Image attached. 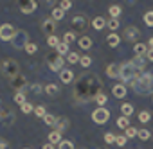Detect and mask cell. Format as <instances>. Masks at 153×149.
<instances>
[{"mask_svg": "<svg viewBox=\"0 0 153 149\" xmlns=\"http://www.w3.org/2000/svg\"><path fill=\"white\" fill-rule=\"evenodd\" d=\"M25 52H27V54H36V52H38V45L29 41V45L25 47Z\"/></svg>", "mask_w": 153, "mask_h": 149, "instance_id": "ee69618b", "label": "cell"}, {"mask_svg": "<svg viewBox=\"0 0 153 149\" xmlns=\"http://www.w3.org/2000/svg\"><path fill=\"white\" fill-rule=\"evenodd\" d=\"M92 27H94L96 31H103V29L106 27V20H105L103 16H96V18L92 20Z\"/></svg>", "mask_w": 153, "mask_h": 149, "instance_id": "d6986e66", "label": "cell"}, {"mask_svg": "<svg viewBox=\"0 0 153 149\" xmlns=\"http://www.w3.org/2000/svg\"><path fill=\"white\" fill-rule=\"evenodd\" d=\"M61 140H63V138H61V131L54 129V131H51V133H49V142H51L52 145H58Z\"/></svg>", "mask_w": 153, "mask_h": 149, "instance_id": "ffe728a7", "label": "cell"}, {"mask_svg": "<svg viewBox=\"0 0 153 149\" xmlns=\"http://www.w3.org/2000/svg\"><path fill=\"white\" fill-rule=\"evenodd\" d=\"M43 122H45L47 126H56V124H58V119H56L52 113H47V115L43 117Z\"/></svg>", "mask_w": 153, "mask_h": 149, "instance_id": "1f68e13d", "label": "cell"}, {"mask_svg": "<svg viewBox=\"0 0 153 149\" xmlns=\"http://www.w3.org/2000/svg\"><path fill=\"white\" fill-rule=\"evenodd\" d=\"M103 81L96 74H83L74 85V101L76 103H90L101 94Z\"/></svg>", "mask_w": 153, "mask_h": 149, "instance_id": "6da1fadb", "label": "cell"}, {"mask_svg": "<svg viewBox=\"0 0 153 149\" xmlns=\"http://www.w3.org/2000/svg\"><path fill=\"white\" fill-rule=\"evenodd\" d=\"M42 31L45 32V34H49V36H54V32H56V27H58V24H56V20L51 16V18H43L42 20Z\"/></svg>", "mask_w": 153, "mask_h": 149, "instance_id": "30bf717a", "label": "cell"}, {"mask_svg": "<svg viewBox=\"0 0 153 149\" xmlns=\"http://www.w3.org/2000/svg\"><path fill=\"white\" fill-rule=\"evenodd\" d=\"M146 59H148V61H153V49H149V50H148V54H146Z\"/></svg>", "mask_w": 153, "mask_h": 149, "instance_id": "f5cc1de1", "label": "cell"}, {"mask_svg": "<svg viewBox=\"0 0 153 149\" xmlns=\"http://www.w3.org/2000/svg\"><path fill=\"white\" fill-rule=\"evenodd\" d=\"M47 43H49L51 47L56 49V47L59 45V40H58V36H49V38H47Z\"/></svg>", "mask_w": 153, "mask_h": 149, "instance_id": "f6af8a7d", "label": "cell"}, {"mask_svg": "<svg viewBox=\"0 0 153 149\" xmlns=\"http://www.w3.org/2000/svg\"><path fill=\"white\" fill-rule=\"evenodd\" d=\"M20 108H22V111H24L25 115H29L31 111H34V106H33L31 103H25V104H24V106H20Z\"/></svg>", "mask_w": 153, "mask_h": 149, "instance_id": "bcb514c9", "label": "cell"}, {"mask_svg": "<svg viewBox=\"0 0 153 149\" xmlns=\"http://www.w3.org/2000/svg\"><path fill=\"white\" fill-rule=\"evenodd\" d=\"M148 50H149V47H148V45H144V43H135V47H133L135 58H146Z\"/></svg>", "mask_w": 153, "mask_h": 149, "instance_id": "2e32d148", "label": "cell"}, {"mask_svg": "<svg viewBox=\"0 0 153 149\" xmlns=\"http://www.w3.org/2000/svg\"><path fill=\"white\" fill-rule=\"evenodd\" d=\"M70 7H72L70 0H61V2H59V9H63V11H68Z\"/></svg>", "mask_w": 153, "mask_h": 149, "instance_id": "7dc6e473", "label": "cell"}, {"mask_svg": "<svg viewBox=\"0 0 153 149\" xmlns=\"http://www.w3.org/2000/svg\"><path fill=\"white\" fill-rule=\"evenodd\" d=\"M34 115H36L38 119H43V117L47 115V111H45V106H43V104H38V106L34 108Z\"/></svg>", "mask_w": 153, "mask_h": 149, "instance_id": "836d02e7", "label": "cell"}, {"mask_svg": "<svg viewBox=\"0 0 153 149\" xmlns=\"http://www.w3.org/2000/svg\"><path fill=\"white\" fill-rule=\"evenodd\" d=\"M139 120L142 122V124H146V122H149L151 120V115H149V111H139Z\"/></svg>", "mask_w": 153, "mask_h": 149, "instance_id": "8d00e7d4", "label": "cell"}, {"mask_svg": "<svg viewBox=\"0 0 153 149\" xmlns=\"http://www.w3.org/2000/svg\"><path fill=\"white\" fill-rule=\"evenodd\" d=\"M16 120L15 113L11 110H4V108H0V124H4V126H11L13 122Z\"/></svg>", "mask_w": 153, "mask_h": 149, "instance_id": "7c38bea8", "label": "cell"}, {"mask_svg": "<svg viewBox=\"0 0 153 149\" xmlns=\"http://www.w3.org/2000/svg\"><path fill=\"white\" fill-rule=\"evenodd\" d=\"M76 41V32H65L63 34V43H67L68 47Z\"/></svg>", "mask_w": 153, "mask_h": 149, "instance_id": "f1b7e54d", "label": "cell"}, {"mask_svg": "<svg viewBox=\"0 0 153 149\" xmlns=\"http://www.w3.org/2000/svg\"><path fill=\"white\" fill-rule=\"evenodd\" d=\"M137 136H139V138H140V140L144 142V140H148V138L151 136V133H149L148 129H139V133H137Z\"/></svg>", "mask_w": 153, "mask_h": 149, "instance_id": "7bdbcfd3", "label": "cell"}, {"mask_svg": "<svg viewBox=\"0 0 153 149\" xmlns=\"http://www.w3.org/2000/svg\"><path fill=\"white\" fill-rule=\"evenodd\" d=\"M59 77H61V81H63L65 85H70L72 79H74V72H72L70 68H63V70L59 72Z\"/></svg>", "mask_w": 153, "mask_h": 149, "instance_id": "e0dca14e", "label": "cell"}, {"mask_svg": "<svg viewBox=\"0 0 153 149\" xmlns=\"http://www.w3.org/2000/svg\"><path fill=\"white\" fill-rule=\"evenodd\" d=\"M9 85H11L13 90H16V92H24V88L27 86V79H25V76H22V74H20V76L9 79Z\"/></svg>", "mask_w": 153, "mask_h": 149, "instance_id": "8fae6325", "label": "cell"}, {"mask_svg": "<svg viewBox=\"0 0 153 149\" xmlns=\"http://www.w3.org/2000/svg\"><path fill=\"white\" fill-rule=\"evenodd\" d=\"M31 88H33V92H34V94H42V92H45V88H43L42 85H38V83H34Z\"/></svg>", "mask_w": 153, "mask_h": 149, "instance_id": "681fc988", "label": "cell"}, {"mask_svg": "<svg viewBox=\"0 0 153 149\" xmlns=\"http://www.w3.org/2000/svg\"><path fill=\"white\" fill-rule=\"evenodd\" d=\"M105 142H106V144H114V142H115V135H114V133H106V135H105Z\"/></svg>", "mask_w": 153, "mask_h": 149, "instance_id": "f907efd6", "label": "cell"}, {"mask_svg": "<svg viewBox=\"0 0 153 149\" xmlns=\"http://www.w3.org/2000/svg\"><path fill=\"white\" fill-rule=\"evenodd\" d=\"M24 149H31V147H24Z\"/></svg>", "mask_w": 153, "mask_h": 149, "instance_id": "9f6ffc18", "label": "cell"}, {"mask_svg": "<svg viewBox=\"0 0 153 149\" xmlns=\"http://www.w3.org/2000/svg\"><path fill=\"white\" fill-rule=\"evenodd\" d=\"M45 94H47V95H51V97H56V95L59 94V88H58L56 85H52V83H51V85H47V86H45Z\"/></svg>", "mask_w": 153, "mask_h": 149, "instance_id": "484cf974", "label": "cell"}, {"mask_svg": "<svg viewBox=\"0 0 153 149\" xmlns=\"http://www.w3.org/2000/svg\"><path fill=\"white\" fill-rule=\"evenodd\" d=\"M0 149H11V145L6 140H0Z\"/></svg>", "mask_w": 153, "mask_h": 149, "instance_id": "816d5d0a", "label": "cell"}, {"mask_svg": "<svg viewBox=\"0 0 153 149\" xmlns=\"http://www.w3.org/2000/svg\"><path fill=\"white\" fill-rule=\"evenodd\" d=\"M67 128H68V120H67L65 117H61V119H58V124H56V129L63 133V131H65Z\"/></svg>", "mask_w": 153, "mask_h": 149, "instance_id": "f546056e", "label": "cell"}, {"mask_svg": "<svg viewBox=\"0 0 153 149\" xmlns=\"http://www.w3.org/2000/svg\"><path fill=\"white\" fill-rule=\"evenodd\" d=\"M106 43H108L110 47H117V45L121 43V38H119L115 32H110V34H108V38H106Z\"/></svg>", "mask_w": 153, "mask_h": 149, "instance_id": "603a6c76", "label": "cell"}, {"mask_svg": "<svg viewBox=\"0 0 153 149\" xmlns=\"http://www.w3.org/2000/svg\"><path fill=\"white\" fill-rule=\"evenodd\" d=\"M117 126H119L121 129H128V128H130V119H126V117H119V119H117Z\"/></svg>", "mask_w": 153, "mask_h": 149, "instance_id": "e575fe53", "label": "cell"}, {"mask_svg": "<svg viewBox=\"0 0 153 149\" xmlns=\"http://www.w3.org/2000/svg\"><path fill=\"white\" fill-rule=\"evenodd\" d=\"M148 47H149V49H153V38H149V41H148Z\"/></svg>", "mask_w": 153, "mask_h": 149, "instance_id": "11a10c76", "label": "cell"}, {"mask_svg": "<svg viewBox=\"0 0 153 149\" xmlns=\"http://www.w3.org/2000/svg\"><path fill=\"white\" fill-rule=\"evenodd\" d=\"M126 142H128V138H126L124 135H115V144H117L119 147H124Z\"/></svg>", "mask_w": 153, "mask_h": 149, "instance_id": "f35d334b", "label": "cell"}, {"mask_svg": "<svg viewBox=\"0 0 153 149\" xmlns=\"http://www.w3.org/2000/svg\"><path fill=\"white\" fill-rule=\"evenodd\" d=\"M108 119H110V111H108L106 108H97V110H94V113H92V120H94L96 124H106Z\"/></svg>", "mask_w": 153, "mask_h": 149, "instance_id": "ba28073f", "label": "cell"}, {"mask_svg": "<svg viewBox=\"0 0 153 149\" xmlns=\"http://www.w3.org/2000/svg\"><path fill=\"white\" fill-rule=\"evenodd\" d=\"M144 24H146L148 27H153V11H148V13L144 15Z\"/></svg>", "mask_w": 153, "mask_h": 149, "instance_id": "ab89813d", "label": "cell"}, {"mask_svg": "<svg viewBox=\"0 0 153 149\" xmlns=\"http://www.w3.org/2000/svg\"><path fill=\"white\" fill-rule=\"evenodd\" d=\"M15 103H16V104H20V106H24V104L27 103L25 94H24V92H15Z\"/></svg>", "mask_w": 153, "mask_h": 149, "instance_id": "83f0119b", "label": "cell"}, {"mask_svg": "<svg viewBox=\"0 0 153 149\" xmlns=\"http://www.w3.org/2000/svg\"><path fill=\"white\" fill-rule=\"evenodd\" d=\"M63 16H65V11H63V9H59V7H54V9H52V18H54L56 22L61 20Z\"/></svg>", "mask_w": 153, "mask_h": 149, "instance_id": "d590c367", "label": "cell"}, {"mask_svg": "<svg viewBox=\"0 0 153 149\" xmlns=\"http://www.w3.org/2000/svg\"><path fill=\"white\" fill-rule=\"evenodd\" d=\"M106 27H108L112 32H115V31H117V27H119V20H117V18H110V20L106 22Z\"/></svg>", "mask_w": 153, "mask_h": 149, "instance_id": "d6a6232c", "label": "cell"}, {"mask_svg": "<svg viewBox=\"0 0 153 149\" xmlns=\"http://www.w3.org/2000/svg\"><path fill=\"white\" fill-rule=\"evenodd\" d=\"M47 63H49V68L52 70V72H61L63 70V65L67 63L61 56H58V54H49L47 56Z\"/></svg>", "mask_w": 153, "mask_h": 149, "instance_id": "52a82bcc", "label": "cell"}, {"mask_svg": "<svg viewBox=\"0 0 153 149\" xmlns=\"http://www.w3.org/2000/svg\"><path fill=\"white\" fill-rule=\"evenodd\" d=\"M68 52H70V50H68V45L63 43V41H59V45L56 47V54L63 58V56H68Z\"/></svg>", "mask_w": 153, "mask_h": 149, "instance_id": "cb8c5ba5", "label": "cell"}, {"mask_svg": "<svg viewBox=\"0 0 153 149\" xmlns=\"http://www.w3.org/2000/svg\"><path fill=\"white\" fill-rule=\"evenodd\" d=\"M121 111H123V117L130 119V117H131V113H133V106H131V104H128V103H124V104H121Z\"/></svg>", "mask_w": 153, "mask_h": 149, "instance_id": "d4e9b609", "label": "cell"}, {"mask_svg": "<svg viewBox=\"0 0 153 149\" xmlns=\"http://www.w3.org/2000/svg\"><path fill=\"white\" fill-rule=\"evenodd\" d=\"M131 88L139 95H146L153 90V74L151 72H142L140 76L131 83Z\"/></svg>", "mask_w": 153, "mask_h": 149, "instance_id": "7a4b0ae2", "label": "cell"}, {"mask_svg": "<svg viewBox=\"0 0 153 149\" xmlns=\"http://www.w3.org/2000/svg\"><path fill=\"white\" fill-rule=\"evenodd\" d=\"M151 99H153V95H151Z\"/></svg>", "mask_w": 153, "mask_h": 149, "instance_id": "6f0895ef", "label": "cell"}, {"mask_svg": "<svg viewBox=\"0 0 153 149\" xmlns=\"http://www.w3.org/2000/svg\"><path fill=\"white\" fill-rule=\"evenodd\" d=\"M112 94H114V97H117V99H124L126 94H128V90H126L124 85H114V86H112Z\"/></svg>", "mask_w": 153, "mask_h": 149, "instance_id": "9a60e30c", "label": "cell"}, {"mask_svg": "<svg viewBox=\"0 0 153 149\" xmlns=\"http://www.w3.org/2000/svg\"><path fill=\"white\" fill-rule=\"evenodd\" d=\"M78 43H79V47H81L83 50L92 49V38H88V36H81V38L78 40Z\"/></svg>", "mask_w": 153, "mask_h": 149, "instance_id": "7402d4cb", "label": "cell"}, {"mask_svg": "<svg viewBox=\"0 0 153 149\" xmlns=\"http://www.w3.org/2000/svg\"><path fill=\"white\" fill-rule=\"evenodd\" d=\"M79 63H81V66H85V68H87V66H90V65H92V58H88V56H83V58L79 59Z\"/></svg>", "mask_w": 153, "mask_h": 149, "instance_id": "c3c4849f", "label": "cell"}, {"mask_svg": "<svg viewBox=\"0 0 153 149\" xmlns=\"http://www.w3.org/2000/svg\"><path fill=\"white\" fill-rule=\"evenodd\" d=\"M106 101H108V97H106V94H103V92L96 97V103H97V104H101L99 108H103V104H106Z\"/></svg>", "mask_w": 153, "mask_h": 149, "instance_id": "b9f144b4", "label": "cell"}, {"mask_svg": "<svg viewBox=\"0 0 153 149\" xmlns=\"http://www.w3.org/2000/svg\"><path fill=\"white\" fill-rule=\"evenodd\" d=\"M108 13H110V16H112V18H117V16L121 15V6H117V4L110 6V7H108Z\"/></svg>", "mask_w": 153, "mask_h": 149, "instance_id": "4dcf8cb0", "label": "cell"}, {"mask_svg": "<svg viewBox=\"0 0 153 149\" xmlns=\"http://www.w3.org/2000/svg\"><path fill=\"white\" fill-rule=\"evenodd\" d=\"M88 27V18L85 15H76L72 18V31L74 32H85Z\"/></svg>", "mask_w": 153, "mask_h": 149, "instance_id": "8992f818", "label": "cell"}, {"mask_svg": "<svg viewBox=\"0 0 153 149\" xmlns=\"http://www.w3.org/2000/svg\"><path fill=\"white\" fill-rule=\"evenodd\" d=\"M106 74H108V77H112V79H119V65H115V63L108 65L106 66Z\"/></svg>", "mask_w": 153, "mask_h": 149, "instance_id": "ac0fdd59", "label": "cell"}, {"mask_svg": "<svg viewBox=\"0 0 153 149\" xmlns=\"http://www.w3.org/2000/svg\"><path fill=\"white\" fill-rule=\"evenodd\" d=\"M0 104H2V103H0Z\"/></svg>", "mask_w": 153, "mask_h": 149, "instance_id": "680465c9", "label": "cell"}, {"mask_svg": "<svg viewBox=\"0 0 153 149\" xmlns=\"http://www.w3.org/2000/svg\"><path fill=\"white\" fill-rule=\"evenodd\" d=\"M0 74H2L6 79H13V77L20 76V65L16 63V59L7 58L0 63Z\"/></svg>", "mask_w": 153, "mask_h": 149, "instance_id": "277c9868", "label": "cell"}, {"mask_svg": "<svg viewBox=\"0 0 153 149\" xmlns=\"http://www.w3.org/2000/svg\"><path fill=\"white\" fill-rule=\"evenodd\" d=\"M79 59H81V58H79V54H78V52H72V50H70V52H68V56H67V63H70V65L79 63Z\"/></svg>", "mask_w": 153, "mask_h": 149, "instance_id": "4316f807", "label": "cell"}, {"mask_svg": "<svg viewBox=\"0 0 153 149\" xmlns=\"http://www.w3.org/2000/svg\"><path fill=\"white\" fill-rule=\"evenodd\" d=\"M139 29L135 27V25H130V27H126L124 29V38L128 40V41H133V40H137L139 38Z\"/></svg>", "mask_w": 153, "mask_h": 149, "instance_id": "5bb4252c", "label": "cell"}, {"mask_svg": "<svg viewBox=\"0 0 153 149\" xmlns=\"http://www.w3.org/2000/svg\"><path fill=\"white\" fill-rule=\"evenodd\" d=\"M130 61H131L133 66L139 70V74L144 72V68H146V61H144V58H133V59H130Z\"/></svg>", "mask_w": 153, "mask_h": 149, "instance_id": "44dd1931", "label": "cell"}, {"mask_svg": "<svg viewBox=\"0 0 153 149\" xmlns=\"http://www.w3.org/2000/svg\"><path fill=\"white\" fill-rule=\"evenodd\" d=\"M15 27L11 24H2L0 25V40L2 41H11L15 38Z\"/></svg>", "mask_w": 153, "mask_h": 149, "instance_id": "9c48e42d", "label": "cell"}, {"mask_svg": "<svg viewBox=\"0 0 153 149\" xmlns=\"http://www.w3.org/2000/svg\"><path fill=\"white\" fill-rule=\"evenodd\" d=\"M36 7H38V4L34 2V0H29V2H20V11H22V13H25V15L34 13V11H36Z\"/></svg>", "mask_w": 153, "mask_h": 149, "instance_id": "4fadbf2b", "label": "cell"}, {"mask_svg": "<svg viewBox=\"0 0 153 149\" xmlns=\"http://www.w3.org/2000/svg\"><path fill=\"white\" fill-rule=\"evenodd\" d=\"M137 133H139V129H135L133 126H130V128L124 131V136H126V138H133V136H137Z\"/></svg>", "mask_w": 153, "mask_h": 149, "instance_id": "74e56055", "label": "cell"}, {"mask_svg": "<svg viewBox=\"0 0 153 149\" xmlns=\"http://www.w3.org/2000/svg\"><path fill=\"white\" fill-rule=\"evenodd\" d=\"M58 149H74V144L70 140H61L58 144Z\"/></svg>", "mask_w": 153, "mask_h": 149, "instance_id": "60d3db41", "label": "cell"}, {"mask_svg": "<svg viewBox=\"0 0 153 149\" xmlns=\"http://www.w3.org/2000/svg\"><path fill=\"white\" fill-rule=\"evenodd\" d=\"M42 149H54V145H52L51 142H47V144H43V145H42Z\"/></svg>", "mask_w": 153, "mask_h": 149, "instance_id": "db71d44e", "label": "cell"}, {"mask_svg": "<svg viewBox=\"0 0 153 149\" xmlns=\"http://www.w3.org/2000/svg\"><path fill=\"white\" fill-rule=\"evenodd\" d=\"M11 43H13V47L16 50H22V49H25L29 45V34L25 31H16L15 32V38L11 40Z\"/></svg>", "mask_w": 153, "mask_h": 149, "instance_id": "5b68a950", "label": "cell"}, {"mask_svg": "<svg viewBox=\"0 0 153 149\" xmlns=\"http://www.w3.org/2000/svg\"><path fill=\"white\" fill-rule=\"evenodd\" d=\"M139 76H140V74H139V70L133 66L131 61H124L123 65H119V79L124 83V86H126V85L131 86V83H133Z\"/></svg>", "mask_w": 153, "mask_h": 149, "instance_id": "3957f363", "label": "cell"}]
</instances>
